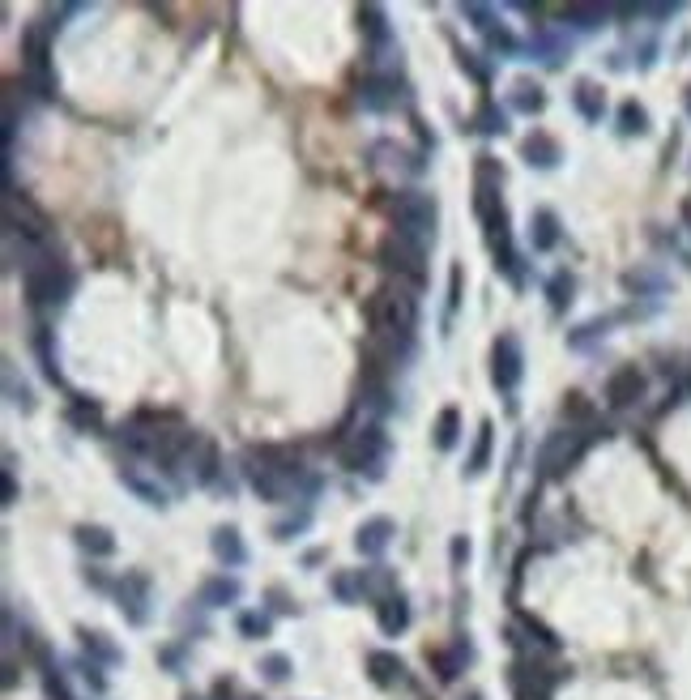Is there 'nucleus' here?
Listing matches in <instances>:
<instances>
[{
    "label": "nucleus",
    "instance_id": "3c124183",
    "mask_svg": "<svg viewBox=\"0 0 691 700\" xmlns=\"http://www.w3.org/2000/svg\"><path fill=\"white\" fill-rule=\"evenodd\" d=\"M487 43H491V52H504V56H508V52H517V39H512L504 26H495L491 35H487Z\"/></svg>",
    "mask_w": 691,
    "mask_h": 700
},
{
    "label": "nucleus",
    "instance_id": "c9c22d12",
    "mask_svg": "<svg viewBox=\"0 0 691 700\" xmlns=\"http://www.w3.org/2000/svg\"><path fill=\"white\" fill-rule=\"evenodd\" d=\"M619 133L623 137H640V133H649V111L640 107L636 99H628L619 107Z\"/></svg>",
    "mask_w": 691,
    "mask_h": 700
},
{
    "label": "nucleus",
    "instance_id": "c85d7f7f",
    "mask_svg": "<svg viewBox=\"0 0 691 700\" xmlns=\"http://www.w3.org/2000/svg\"><path fill=\"white\" fill-rule=\"evenodd\" d=\"M491 444H495V427L482 419L478 423V436H474V453L465 457V474H470V479H478V474L491 466Z\"/></svg>",
    "mask_w": 691,
    "mask_h": 700
},
{
    "label": "nucleus",
    "instance_id": "37998d69",
    "mask_svg": "<svg viewBox=\"0 0 691 700\" xmlns=\"http://www.w3.org/2000/svg\"><path fill=\"white\" fill-rule=\"evenodd\" d=\"M333 594L342 598V602H359L363 598V577H359V572H337V577H333Z\"/></svg>",
    "mask_w": 691,
    "mask_h": 700
},
{
    "label": "nucleus",
    "instance_id": "c756f323",
    "mask_svg": "<svg viewBox=\"0 0 691 700\" xmlns=\"http://www.w3.org/2000/svg\"><path fill=\"white\" fill-rule=\"evenodd\" d=\"M64 415H69V423L77 427V432H103V406L90 402V397H73Z\"/></svg>",
    "mask_w": 691,
    "mask_h": 700
},
{
    "label": "nucleus",
    "instance_id": "4be33fe9",
    "mask_svg": "<svg viewBox=\"0 0 691 700\" xmlns=\"http://www.w3.org/2000/svg\"><path fill=\"white\" fill-rule=\"evenodd\" d=\"M376 619H380V632L384 636H401L410 628V602L406 594H393V598H384L380 607H376Z\"/></svg>",
    "mask_w": 691,
    "mask_h": 700
},
{
    "label": "nucleus",
    "instance_id": "473e14b6",
    "mask_svg": "<svg viewBox=\"0 0 691 700\" xmlns=\"http://www.w3.org/2000/svg\"><path fill=\"white\" fill-rule=\"evenodd\" d=\"M77 547L90 551V555H111L116 551V538H111L107 525H77Z\"/></svg>",
    "mask_w": 691,
    "mask_h": 700
},
{
    "label": "nucleus",
    "instance_id": "cd10ccee",
    "mask_svg": "<svg viewBox=\"0 0 691 700\" xmlns=\"http://www.w3.org/2000/svg\"><path fill=\"white\" fill-rule=\"evenodd\" d=\"M431 440H436V449H440V453L457 449V440H461V410H457V406H444L440 415H436V427H431Z\"/></svg>",
    "mask_w": 691,
    "mask_h": 700
},
{
    "label": "nucleus",
    "instance_id": "6e6d98bb",
    "mask_svg": "<svg viewBox=\"0 0 691 700\" xmlns=\"http://www.w3.org/2000/svg\"><path fill=\"white\" fill-rule=\"evenodd\" d=\"M683 218H687V222H691V201H687V205H683Z\"/></svg>",
    "mask_w": 691,
    "mask_h": 700
},
{
    "label": "nucleus",
    "instance_id": "13d9d810",
    "mask_svg": "<svg viewBox=\"0 0 691 700\" xmlns=\"http://www.w3.org/2000/svg\"><path fill=\"white\" fill-rule=\"evenodd\" d=\"M687 111H691V90H687Z\"/></svg>",
    "mask_w": 691,
    "mask_h": 700
},
{
    "label": "nucleus",
    "instance_id": "aec40b11",
    "mask_svg": "<svg viewBox=\"0 0 691 700\" xmlns=\"http://www.w3.org/2000/svg\"><path fill=\"white\" fill-rule=\"evenodd\" d=\"M367 675H372L376 688H397V683L406 679V662L389 654V649H372V654H367Z\"/></svg>",
    "mask_w": 691,
    "mask_h": 700
},
{
    "label": "nucleus",
    "instance_id": "9b49d317",
    "mask_svg": "<svg viewBox=\"0 0 691 700\" xmlns=\"http://www.w3.org/2000/svg\"><path fill=\"white\" fill-rule=\"evenodd\" d=\"M427 252L423 248H414L410 240H401V235H384V244H380V265L389 269V274L397 278H406L410 286H423L427 282Z\"/></svg>",
    "mask_w": 691,
    "mask_h": 700
},
{
    "label": "nucleus",
    "instance_id": "4468645a",
    "mask_svg": "<svg viewBox=\"0 0 691 700\" xmlns=\"http://www.w3.org/2000/svg\"><path fill=\"white\" fill-rule=\"evenodd\" d=\"M175 466H192V483H201V487H210L218 479V466H222V457H218V444L210 436H192L188 444V453L175 461Z\"/></svg>",
    "mask_w": 691,
    "mask_h": 700
},
{
    "label": "nucleus",
    "instance_id": "a18cd8bd",
    "mask_svg": "<svg viewBox=\"0 0 691 700\" xmlns=\"http://www.w3.org/2000/svg\"><path fill=\"white\" fill-rule=\"evenodd\" d=\"M534 47L542 52V65H551V69L564 65V43H559L555 35H538V39H534Z\"/></svg>",
    "mask_w": 691,
    "mask_h": 700
},
{
    "label": "nucleus",
    "instance_id": "f03ea898",
    "mask_svg": "<svg viewBox=\"0 0 691 700\" xmlns=\"http://www.w3.org/2000/svg\"><path fill=\"white\" fill-rule=\"evenodd\" d=\"M120 444H128V449L141 453V457L163 461V466H175V461L188 453L192 432L175 415H154V410H141V415L120 423Z\"/></svg>",
    "mask_w": 691,
    "mask_h": 700
},
{
    "label": "nucleus",
    "instance_id": "5701e85b",
    "mask_svg": "<svg viewBox=\"0 0 691 700\" xmlns=\"http://www.w3.org/2000/svg\"><path fill=\"white\" fill-rule=\"evenodd\" d=\"M77 641H82V649H86V658H90V662H99V666H120V662H124V654H120L116 645H111V636H107V632L77 628Z\"/></svg>",
    "mask_w": 691,
    "mask_h": 700
},
{
    "label": "nucleus",
    "instance_id": "423d86ee",
    "mask_svg": "<svg viewBox=\"0 0 691 700\" xmlns=\"http://www.w3.org/2000/svg\"><path fill=\"white\" fill-rule=\"evenodd\" d=\"M384 449H389V440H384L380 423H363L350 436L337 440V457H342V466L355 470V474H372V479H380Z\"/></svg>",
    "mask_w": 691,
    "mask_h": 700
},
{
    "label": "nucleus",
    "instance_id": "ddd939ff",
    "mask_svg": "<svg viewBox=\"0 0 691 700\" xmlns=\"http://www.w3.org/2000/svg\"><path fill=\"white\" fill-rule=\"evenodd\" d=\"M521 376H525V350L517 342V333H500L495 346H491V380H495V389L512 393L521 385Z\"/></svg>",
    "mask_w": 691,
    "mask_h": 700
},
{
    "label": "nucleus",
    "instance_id": "412c9836",
    "mask_svg": "<svg viewBox=\"0 0 691 700\" xmlns=\"http://www.w3.org/2000/svg\"><path fill=\"white\" fill-rule=\"evenodd\" d=\"M197 602L205 611H214V607H231V602H239V581L235 577H227V572H222V577H210L197 590Z\"/></svg>",
    "mask_w": 691,
    "mask_h": 700
},
{
    "label": "nucleus",
    "instance_id": "de8ad7c7",
    "mask_svg": "<svg viewBox=\"0 0 691 700\" xmlns=\"http://www.w3.org/2000/svg\"><path fill=\"white\" fill-rule=\"evenodd\" d=\"M239 632H244L248 641H261V636H269V619L248 611V615H239Z\"/></svg>",
    "mask_w": 691,
    "mask_h": 700
},
{
    "label": "nucleus",
    "instance_id": "603ef678",
    "mask_svg": "<svg viewBox=\"0 0 691 700\" xmlns=\"http://www.w3.org/2000/svg\"><path fill=\"white\" fill-rule=\"evenodd\" d=\"M18 504V479H13V457H9V470H5V508Z\"/></svg>",
    "mask_w": 691,
    "mask_h": 700
},
{
    "label": "nucleus",
    "instance_id": "0eeeda50",
    "mask_svg": "<svg viewBox=\"0 0 691 700\" xmlns=\"http://www.w3.org/2000/svg\"><path fill=\"white\" fill-rule=\"evenodd\" d=\"M589 440L593 436L576 432V427H555V432L542 440V449H538V474H542V479H564L576 461L585 457Z\"/></svg>",
    "mask_w": 691,
    "mask_h": 700
},
{
    "label": "nucleus",
    "instance_id": "f3484780",
    "mask_svg": "<svg viewBox=\"0 0 691 700\" xmlns=\"http://www.w3.org/2000/svg\"><path fill=\"white\" fill-rule=\"evenodd\" d=\"M359 26L367 35V47H372V56H384L393 52V30H389V13H384L380 5H363L359 9Z\"/></svg>",
    "mask_w": 691,
    "mask_h": 700
},
{
    "label": "nucleus",
    "instance_id": "1a4fd4ad",
    "mask_svg": "<svg viewBox=\"0 0 691 700\" xmlns=\"http://www.w3.org/2000/svg\"><path fill=\"white\" fill-rule=\"evenodd\" d=\"M504 167L491 154L474 158V214L478 222H491L495 214H504Z\"/></svg>",
    "mask_w": 691,
    "mask_h": 700
},
{
    "label": "nucleus",
    "instance_id": "c03bdc74",
    "mask_svg": "<svg viewBox=\"0 0 691 700\" xmlns=\"http://www.w3.org/2000/svg\"><path fill=\"white\" fill-rule=\"evenodd\" d=\"M461 18H470L474 22V30H482V35H491L495 26V9H487V5H461Z\"/></svg>",
    "mask_w": 691,
    "mask_h": 700
},
{
    "label": "nucleus",
    "instance_id": "49530a36",
    "mask_svg": "<svg viewBox=\"0 0 691 700\" xmlns=\"http://www.w3.org/2000/svg\"><path fill=\"white\" fill-rule=\"evenodd\" d=\"M5 393L13 397V406H18V410H30V406H35V402H30V389L18 385V372H13V363H5Z\"/></svg>",
    "mask_w": 691,
    "mask_h": 700
},
{
    "label": "nucleus",
    "instance_id": "7c9ffc66",
    "mask_svg": "<svg viewBox=\"0 0 691 700\" xmlns=\"http://www.w3.org/2000/svg\"><path fill=\"white\" fill-rule=\"evenodd\" d=\"M359 577H363V598H372L376 607H380L384 598L401 594V590H397V577H393L389 568H367V572H359Z\"/></svg>",
    "mask_w": 691,
    "mask_h": 700
},
{
    "label": "nucleus",
    "instance_id": "39448f33",
    "mask_svg": "<svg viewBox=\"0 0 691 700\" xmlns=\"http://www.w3.org/2000/svg\"><path fill=\"white\" fill-rule=\"evenodd\" d=\"M22 77L35 90V99L52 103L56 99V69H52V26L30 22L22 30Z\"/></svg>",
    "mask_w": 691,
    "mask_h": 700
},
{
    "label": "nucleus",
    "instance_id": "a878e982",
    "mask_svg": "<svg viewBox=\"0 0 691 700\" xmlns=\"http://www.w3.org/2000/svg\"><path fill=\"white\" fill-rule=\"evenodd\" d=\"M529 244H534V252H551L559 244L555 210H534V214H529Z\"/></svg>",
    "mask_w": 691,
    "mask_h": 700
},
{
    "label": "nucleus",
    "instance_id": "b1692460",
    "mask_svg": "<svg viewBox=\"0 0 691 700\" xmlns=\"http://www.w3.org/2000/svg\"><path fill=\"white\" fill-rule=\"evenodd\" d=\"M214 555L227 568L248 564V547H244V538H239L235 525H218V530H214Z\"/></svg>",
    "mask_w": 691,
    "mask_h": 700
},
{
    "label": "nucleus",
    "instance_id": "20e7f679",
    "mask_svg": "<svg viewBox=\"0 0 691 700\" xmlns=\"http://www.w3.org/2000/svg\"><path fill=\"white\" fill-rule=\"evenodd\" d=\"M389 222L393 235L410 240L414 248H431L436 244V197L431 193H397L389 201Z\"/></svg>",
    "mask_w": 691,
    "mask_h": 700
},
{
    "label": "nucleus",
    "instance_id": "6ab92c4d",
    "mask_svg": "<svg viewBox=\"0 0 691 700\" xmlns=\"http://www.w3.org/2000/svg\"><path fill=\"white\" fill-rule=\"evenodd\" d=\"M393 534H397V525L389 517H372V521H363L359 525V534H355V547L363 555H384L393 543Z\"/></svg>",
    "mask_w": 691,
    "mask_h": 700
},
{
    "label": "nucleus",
    "instance_id": "7ed1b4c3",
    "mask_svg": "<svg viewBox=\"0 0 691 700\" xmlns=\"http://www.w3.org/2000/svg\"><path fill=\"white\" fill-rule=\"evenodd\" d=\"M244 479L261 500L282 504L299 487V461L286 449H278V444H261V449L244 453Z\"/></svg>",
    "mask_w": 691,
    "mask_h": 700
},
{
    "label": "nucleus",
    "instance_id": "8fccbe9b",
    "mask_svg": "<svg viewBox=\"0 0 691 700\" xmlns=\"http://www.w3.org/2000/svg\"><path fill=\"white\" fill-rule=\"evenodd\" d=\"M457 60H461V69L470 73V77H474L478 86H487V82H491V73H487V69L478 65V56H474V52H457Z\"/></svg>",
    "mask_w": 691,
    "mask_h": 700
},
{
    "label": "nucleus",
    "instance_id": "393cba45",
    "mask_svg": "<svg viewBox=\"0 0 691 700\" xmlns=\"http://www.w3.org/2000/svg\"><path fill=\"white\" fill-rule=\"evenodd\" d=\"M572 103H576V111L589 120V124H598L602 116H606V90L598 86V82H576V90H572Z\"/></svg>",
    "mask_w": 691,
    "mask_h": 700
},
{
    "label": "nucleus",
    "instance_id": "f704fd0d",
    "mask_svg": "<svg viewBox=\"0 0 691 700\" xmlns=\"http://www.w3.org/2000/svg\"><path fill=\"white\" fill-rule=\"evenodd\" d=\"M39 675H43V692H47V700H73L69 683H64V675H60V666L52 662V654H39Z\"/></svg>",
    "mask_w": 691,
    "mask_h": 700
},
{
    "label": "nucleus",
    "instance_id": "79ce46f5",
    "mask_svg": "<svg viewBox=\"0 0 691 700\" xmlns=\"http://www.w3.org/2000/svg\"><path fill=\"white\" fill-rule=\"evenodd\" d=\"M261 675H265L269 683H286V679L295 675V662L286 658V654H265V658H261Z\"/></svg>",
    "mask_w": 691,
    "mask_h": 700
},
{
    "label": "nucleus",
    "instance_id": "a19ab883",
    "mask_svg": "<svg viewBox=\"0 0 691 700\" xmlns=\"http://www.w3.org/2000/svg\"><path fill=\"white\" fill-rule=\"evenodd\" d=\"M35 350H39V359H43V376L52 380V385H60V363L52 355V333H47V329L35 333Z\"/></svg>",
    "mask_w": 691,
    "mask_h": 700
},
{
    "label": "nucleus",
    "instance_id": "4d7b16f0",
    "mask_svg": "<svg viewBox=\"0 0 691 700\" xmlns=\"http://www.w3.org/2000/svg\"><path fill=\"white\" fill-rule=\"evenodd\" d=\"M465 700H487V696H482V692H470V696H465Z\"/></svg>",
    "mask_w": 691,
    "mask_h": 700
},
{
    "label": "nucleus",
    "instance_id": "a211bd4d",
    "mask_svg": "<svg viewBox=\"0 0 691 700\" xmlns=\"http://www.w3.org/2000/svg\"><path fill=\"white\" fill-rule=\"evenodd\" d=\"M521 158L529 167H538V171H551V167H559L564 150H559V141L551 133H534V137L521 141Z\"/></svg>",
    "mask_w": 691,
    "mask_h": 700
},
{
    "label": "nucleus",
    "instance_id": "2f4dec72",
    "mask_svg": "<svg viewBox=\"0 0 691 700\" xmlns=\"http://www.w3.org/2000/svg\"><path fill=\"white\" fill-rule=\"evenodd\" d=\"M512 103H517V111H525V116H538L546 107V90L534 77H517V82H512Z\"/></svg>",
    "mask_w": 691,
    "mask_h": 700
},
{
    "label": "nucleus",
    "instance_id": "09e8293b",
    "mask_svg": "<svg viewBox=\"0 0 691 700\" xmlns=\"http://www.w3.org/2000/svg\"><path fill=\"white\" fill-rule=\"evenodd\" d=\"M308 521H312V513H308V508H303L299 517H286V521L273 525V538H282V543H286V538H291V534H303V530H308Z\"/></svg>",
    "mask_w": 691,
    "mask_h": 700
},
{
    "label": "nucleus",
    "instance_id": "6e6552de",
    "mask_svg": "<svg viewBox=\"0 0 691 700\" xmlns=\"http://www.w3.org/2000/svg\"><path fill=\"white\" fill-rule=\"evenodd\" d=\"M69 295H73V274H69V265H60L56 257L26 274V299L35 312H60Z\"/></svg>",
    "mask_w": 691,
    "mask_h": 700
},
{
    "label": "nucleus",
    "instance_id": "f8f14e48",
    "mask_svg": "<svg viewBox=\"0 0 691 700\" xmlns=\"http://www.w3.org/2000/svg\"><path fill=\"white\" fill-rule=\"evenodd\" d=\"M116 602H120V615L128 619L133 628H146L150 624V607H154V585L146 572H124L116 581Z\"/></svg>",
    "mask_w": 691,
    "mask_h": 700
},
{
    "label": "nucleus",
    "instance_id": "72a5a7b5",
    "mask_svg": "<svg viewBox=\"0 0 691 700\" xmlns=\"http://www.w3.org/2000/svg\"><path fill=\"white\" fill-rule=\"evenodd\" d=\"M572 295H576V278L568 274V269H559V274L546 278V299H551V312H568Z\"/></svg>",
    "mask_w": 691,
    "mask_h": 700
},
{
    "label": "nucleus",
    "instance_id": "e433bc0d",
    "mask_svg": "<svg viewBox=\"0 0 691 700\" xmlns=\"http://www.w3.org/2000/svg\"><path fill=\"white\" fill-rule=\"evenodd\" d=\"M564 419H568V427H572V423L593 427V423H598V410H593V402H589L585 393H568V397H564Z\"/></svg>",
    "mask_w": 691,
    "mask_h": 700
},
{
    "label": "nucleus",
    "instance_id": "4c0bfd02",
    "mask_svg": "<svg viewBox=\"0 0 691 700\" xmlns=\"http://www.w3.org/2000/svg\"><path fill=\"white\" fill-rule=\"evenodd\" d=\"M474 129H478V133H487V137L504 133V111L495 107L491 99H482V103H478V111H474Z\"/></svg>",
    "mask_w": 691,
    "mask_h": 700
},
{
    "label": "nucleus",
    "instance_id": "58836bf2",
    "mask_svg": "<svg viewBox=\"0 0 691 700\" xmlns=\"http://www.w3.org/2000/svg\"><path fill=\"white\" fill-rule=\"evenodd\" d=\"M376 158H389L384 167H406V171H423V163L414 154H406V150H397L393 141H376V150H372Z\"/></svg>",
    "mask_w": 691,
    "mask_h": 700
},
{
    "label": "nucleus",
    "instance_id": "2eb2a0df",
    "mask_svg": "<svg viewBox=\"0 0 691 700\" xmlns=\"http://www.w3.org/2000/svg\"><path fill=\"white\" fill-rule=\"evenodd\" d=\"M645 389H649V380H645V372L640 368H619V372H610V380H606V402L615 406V410H628V406H636L640 397H645Z\"/></svg>",
    "mask_w": 691,
    "mask_h": 700
},
{
    "label": "nucleus",
    "instance_id": "864d4df0",
    "mask_svg": "<svg viewBox=\"0 0 691 700\" xmlns=\"http://www.w3.org/2000/svg\"><path fill=\"white\" fill-rule=\"evenodd\" d=\"M269 602H273V611H282V615H291V611H295V602L286 598L282 590H269Z\"/></svg>",
    "mask_w": 691,
    "mask_h": 700
},
{
    "label": "nucleus",
    "instance_id": "dca6fc26",
    "mask_svg": "<svg viewBox=\"0 0 691 700\" xmlns=\"http://www.w3.org/2000/svg\"><path fill=\"white\" fill-rule=\"evenodd\" d=\"M359 103L367 111H393L401 103V82L393 73H367L359 82Z\"/></svg>",
    "mask_w": 691,
    "mask_h": 700
},
{
    "label": "nucleus",
    "instance_id": "5fc2aeb1",
    "mask_svg": "<svg viewBox=\"0 0 691 700\" xmlns=\"http://www.w3.org/2000/svg\"><path fill=\"white\" fill-rule=\"evenodd\" d=\"M465 560H470V543H465V538H453V564L461 568Z\"/></svg>",
    "mask_w": 691,
    "mask_h": 700
},
{
    "label": "nucleus",
    "instance_id": "f257e3e1",
    "mask_svg": "<svg viewBox=\"0 0 691 700\" xmlns=\"http://www.w3.org/2000/svg\"><path fill=\"white\" fill-rule=\"evenodd\" d=\"M367 325H372V342H367V359L397 363L401 355H410L414 329H419V299L410 286L384 282L380 291L367 299Z\"/></svg>",
    "mask_w": 691,
    "mask_h": 700
},
{
    "label": "nucleus",
    "instance_id": "ea45409f",
    "mask_svg": "<svg viewBox=\"0 0 691 700\" xmlns=\"http://www.w3.org/2000/svg\"><path fill=\"white\" fill-rule=\"evenodd\" d=\"M606 18H610V9H581V5L564 9V22H572L576 30H598Z\"/></svg>",
    "mask_w": 691,
    "mask_h": 700
},
{
    "label": "nucleus",
    "instance_id": "bb28decb",
    "mask_svg": "<svg viewBox=\"0 0 691 700\" xmlns=\"http://www.w3.org/2000/svg\"><path fill=\"white\" fill-rule=\"evenodd\" d=\"M120 483H124L128 491H133L137 500H146L150 508H167V491L158 487L154 479H146V474H141L137 466H124V470H120Z\"/></svg>",
    "mask_w": 691,
    "mask_h": 700
},
{
    "label": "nucleus",
    "instance_id": "9d476101",
    "mask_svg": "<svg viewBox=\"0 0 691 700\" xmlns=\"http://www.w3.org/2000/svg\"><path fill=\"white\" fill-rule=\"evenodd\" d=\"M5 231H9V240H39L43 244L47 240V214L26 193L9 188V197H5Z\"/></svg>",
    "mask_w": 691,
    "mask_h": 700
}]
</instances>
